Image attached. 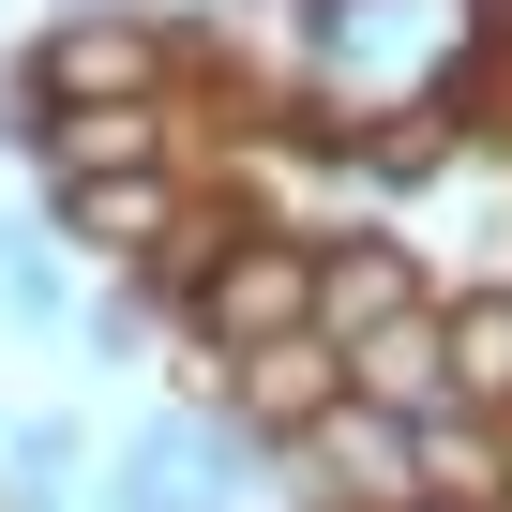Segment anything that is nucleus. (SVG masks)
<instances>
[{
    "label": "nucleus",
    "instance_id": "1",
    "mask_svg": "<svg viewBox=\"0 0 512 512\" xmlns=\"http://www.w3.org/2000/svg\"><path fill=\"white\" fill-rule=\"evenodd\" d=\"M181 317H196V362H241V347H272V332H317V241L241 211L211 241V272L181 287Z\"/></svg>",
    "mask_w": 512,
    "mask_h": 512
},
{
    "label": "nucleus",
    "instance_id": "2",
    "mask_svg": "<svg viewBox=\"0 0 512 512\" xmlns=\"http://www.w3.org/2000/svg\"><path fill=\"white\" fill-rule=\"evenodd\" d=\"M46 106H166V76H181V31L166 16H136V0H76V16H46V46L16 61Z\"/></svg>",
    "mask_w": 512,
    "mask_h": 512
},
{
    "label": "nucleus",
    "instance_id": "3",
    "mask_svg": "<svg viewBox=\"0 0 512 512\" xmlns=\"http://www.w3.org/2000/svg\"><path fill=\"white\" fill-rule=\"evenodd\" d=\"M46 211H61V241H76V256H121V272H151L166 226H181L196 196H181V166H121V181H46Z\"/></svg>",
    "mask_w": 512,
    "mask_h": 512
},
{
    "label": "nucleus",
    "instance_id": "4",
    "mask_svg": "<svg viewBox=\"0 0 512 512\" xmlns=\"http://www.w3.org/2000/svg\"><path fill=\"white\" fill-rule=\"evenodd\" d=\"M332 392H347V347H332V332H272V347H241V362H226V407H241L256 437H302Z\"/></svg>",
    "mask_w": 512,
    "mask_h": 512
},
{
    "label": "nucleus",
    "instance_id": "5",
    "mask_svg": "<svg viewBox=\"0 0 512 512\" xmlns=\"http://www.w3.org/2000/svg\"><path fill=\"white\" fill-rule=\"evenodd\" d=\"M181 136H166V106H46V181H121V166H166Z\"/></svg>",
    "mask_w": 512,
    "mask_h": 512
},
{
    "label": "nucleus",
    "instance_id": "6",
    "mask_svg": "<svg viewBox=\"0 0 512 512\" xmlns=\"http://www.w3.org/2000/svg\"><path fill=\"white\" fill-rule=\"evenodd\" d=\"M347 392H377V407H452V332H437V302H407V317H377L362 347H347Z\"/></svg>",
    "mask_w": 512,
    "mask_h": 512
},
{
    "label": "nucleus",
    "instance_id": "7",
    "mask_svg": "<svg viewBox=\"0 0 512 512\" xmlns=\"http://www.w3.org/2000/svg\"><path fill=\"white\" fill-rule=\"evenodd\" d=\"M407 302H437V287L407 272L392 241H317V332H332V347H362V332L407 317Z\"/></svg>",
    "mask_w": 512,
    "mask_h": 512
},
{
    "label": "nucleus",
    "instance_id": "8",
    "mask_svg": "<svg viewBox=\"0 0 512 512\" xmlns=\"http://www.w3.org/2000/svg\"><path fill=\"white\" fill-rule=\"evenodd\" d=\"M437 332H452V407H497L512 422V287H452Z\"/></svg>",
    "mask_w": 512,
    "mask_h": 512
},
{
    "label": "nucleus",
    "instance_id": "9",
    "mask_svg": "<svg viewBox=\"0 0 512 512\" xmlns=\"http://www.w3.org/2000/svg\"><path fill=\"white\" fill-rule=\"evenodd\" d=\"M512 482V422L497 407H422V497H497Z\"/></svg>",
    "mask_w": 512,
    "mask_h": 512
},
{
    "label": "nucleus",
    "instance_id": "10",
    "mask_svg": "<svg viewBox=\"0 0 512 512\" xmlns=\"http://www.w3.org/2000/svg\"><path fill=\"white\" fill-rule=\"evenodd\" d=\"M0 317H31V332H61V317H76V287H61V241L0 226Z\"/></svg>",
    "mask_w": 512,
    "mask_h": 512
},
{
    "label": "nucleus",
    "instance_id": "11",
    "mask_svg": "<svg viewBox=\"0 0 512 512\" xmlns=\"http://www.w3.org/2000/svg\"><path fill=\"white\" fill-rule=\"evenodd\" d=\"M76 482V422H16L0 437V497H61Z\"/></svg>",
    "mask_w": 512,
    "mask_h": 512
},
{
    "label": "nucleus",
    "instance_id": "12",
    "mask_svg": "<svg viewBox=\"0 0 512 512\" xmlns=\"http://www.w3.org/2000/svg\"><path fill=\"white\" fill-rule=\"evenodd\" d=\"M482 46H497V76H512V0H482Z\"/></svg>",
    "mask_w": 512,
    "mask_h": 512
},
{
    "label": "nucleus",
    "instance_id": "13",
    "mask_svg": "<svg viewBox=\"0 0 512 512\" xmlns=\"http://www.w3.org/2000/svg\"><path fill=\"white\" fill-rule=\"evenodd\" d=\"M407 512H482V497H407Z\"/></svg>",
    "mask_w": 512,
    "mask_h": 512
},
{
    "label": "nucleus",
    "instance_id": "14",
    "mask_svg": "<svg viewBox=\"0 0 512 512\" xmlns=\"http://www.w3.org/2000/svg\"><path fill=\"white\" fill-rule=\"evenodd\" d=\"M482 512H512V482H497V497H482Z\"/></svg>",
    "mask_w": 512,
    "mask_h": 512
}]
</instances>
